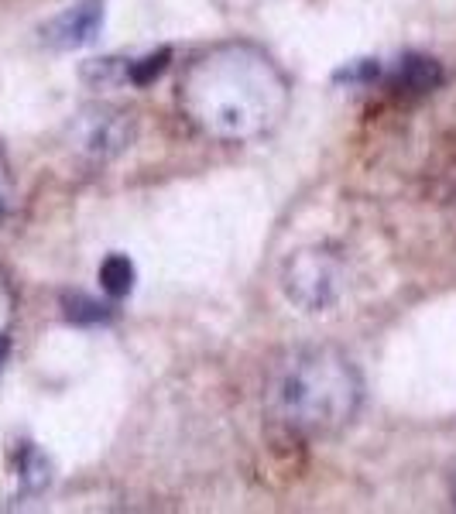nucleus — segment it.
I'll list each match as a JSON object with an SVG mask.
<instances>
[{"mask_svg": "<svg viewBox=\"0 0 456 514\" xmlns=\"http://www.w3.org/2000/svg\"><path fill=\"white\" fill-rule=\"evenodd\" d=\"M103 24V7L100 0H79L76 7L62 11L59 18L45 28V42L55 48H79L86 42H93L96 31Z\"/></svg>", "mask_w": 456, "mask_h": 514, "instance_id": "39448f33", "label": "nucleus"}, {"mask_svg": "<svg viewBox=\"0 0 456 514\" xmlns=\"http://www.w3.org/2000/svg\"><path fill=\"white\" fill-rule=\"evenodd\" d=\"M69 319L103 323V319H107V312H103V305H96L93 299H86V295H76V299H69Z\"/></svg>", "mask_w": 456, "mask_h": 514, "instance_id": "9d476101", "label": "nucleus"}, {"mask_svg": "<svg viewBox=\"0 0 456 514\" xmlns=\"http://www.w3.org/2000/svg\"><path fill=\"white\" fill-rule=\"evenodd\" d=\"M7 199H11V175H7V165L0 162V216L7 210Z\"/></svg>", "mask_w": 456, "mask_h": 514, "instance_id": "9b49d317", "label": "nucleus"}, {"mask_svg": "<svg viewBox=\"0 0 456 514\" xmlns=\"http://www.w3.org/2000/svg\"><path fill=\"white\" fill-rule=\"evenodd\" d=\"M268 408L295 436H336L360 408V377L336 350H295L271 374Z\"/></svg>", "mask_w": 456, "mask_h": 514, "instance_id": "f03ea898", "label": "nucleus"}, {"mask_svg": "<svg viewBox=\"0 0 456 514\" xmlns=\"http://www.w3.org/2000/svg\"><path fill=\"white\" fill-rule=\"evenodd\" d=\"M378 76H381L378 59H360V62H354V66L336 72V79H340V83H347V86H371Z\"/></svg>", "mask_w": 456, "mask_h": 514, "instance_id": "1a4fd4ad", "label": "nucleus"}, {"mask_svg": "<svg viewBox=\"0 0 456 514\" xmlns=\"http://www.w3.org/2000/svg\"><path fill=\"white\" fill-rule=\"evenodd\" d=\"M285 292L306 312L330 309L343 292V264L330 251H299L285 264Z\"/></svg>", "mask_w": 456, "mask_h": 514, "instance_id": "7ed1b4c3", "label": "nucleus"}, {"mask_svg": "<svg viewBox=\"0 0 456 514\" xmlns=\"http://www.w3.org/2000/svg\"><path fill=\"white\" fill-rule=\"evenodd\" d=\"M168 59H172V52H168V48H158V52L144 55L138 62H127V83L131 86L155 83V79L168 69Z\"/></svg>", "mask_w": 456, "mask_h": 514, "instance_id": "6e6552de", "label": "nucleus"}, {"mask_svg": "<svg viewBox=\"0 0 456 514\" xmlns=\"http://www.w3.org/2000/svg\"><path fill=\"white\" fill-rule=\"evenodd\" d=\"M131 141V120L120 110L110 107H93L83 110L76 120V148L86 151L90 158H114L117 151L127 148Z\"/></svg>", "mask_w": 456, "mask_h": 514, "instance_id": "20e7f679", "label": "nucleus"}, {"mask_svg": "<svg viewBox=\"0 0 456 514\" xmlns=\"http://www.w3.org/2000/svg\"><path fill=\"white\" fill-rule=\"evenodd\" d=\"M443 79V69H439L436 59H426V55H405L395 69V90L398 93H426Z\"/></svg>", "mask_w": 456, "mask_h": 514, "instance_id": "423d86ee", "label": "nucleus"}, {"mask_svg": "<svg viewBox=\"0 0 456 514\" xmlns=\"http://www.w3.org/2000/svg\"><path fill=\"white\" fill-rule=\"evenodd\" d=\"M179 107L206 138L254 141L282 124L288 83L261 48L227 42L186 66L179 79Z\"/></svg>", "mask_w": 456, "mask_h": 514, "instance_id": "f257e3e1", "label": "nucleus"}, {"mask_svg": "<svg viewBox=\"0 0 456 514\" xmlns=\"http://www.w3.org/2000/svg\"><path fill=\"white\" fill-rule=\"evenodd\" d=\"M100 285L107 295H114V299H124V295H131L134 288V264L127 254H110L107 261L100 264Z\"/></svg>", "mask_w": 456, "mask_h": 514, "instance_id": "0eeeda50", "label": "nucleus"}]
</instances>
